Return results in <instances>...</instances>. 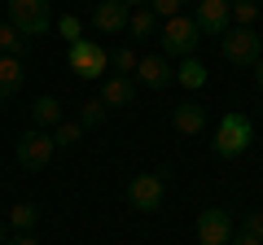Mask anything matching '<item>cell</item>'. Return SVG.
Listing matches in <instances>:
<instances>
[{"mask_svg":"<svg viewBox=\"0 0 263 245\" xmlns=\"http://www.w3.org/2000/svg\"><path fill=\"white\" fill-rule=\"evenodd\" d=\"M254 5H259V9H263V0H254Z\"/></svg>","mask_w":263,"mask_h":245,"instance_id":"1f68e13d","label":"cell"},{"mask_svg":"<svg viewBox=\"0 0 263 245\" xmlns=\"http://www.w3.org/2000/svg\"><path fill=\"white\" fill-rule=\"evenodd\" d=\"M31 48V39L22 35L18 27H9V22H0V57H18L22 62V53Z\"/></svg>","mask_w":263,"mask_h":245,"instance_id":"e0dca14e","label":"cell"},{"mask_svg":"<svg viewBox=\"0 0 263 245\" xmlns=\"http://www.w3.org/2000/svg\"><path fill=\"white\" fill-rule=\"evenodd\" d=\"M250 140H254V122L246 118L241 110H228L224 118H219V127H215L211 153H215V158H241V153L250 149Z\"/></svg>","mask_w":263,"mask_h":245,"instance_id":"6da1fadb","label":"cell"},{"mask_svg":"<svg viewBox=\"0 0 263 245\" xmlns=\"http://www.w3.org/2000/svg\"><path fill=\"white\" fill-rule=\"evenodd\" d=\"M132 75H136V84L154 88V92H162V88H171V84H176V66H171V62H167L162 53H154V57H141Z\"/></svg>","mask_w":263,"mask_h":245,"instance_id":"9c48e42d","label":"cell"},{"mask_svg":"<svg viewBox=\"0 0 263 245\" xmlns=\"http://www.w3.org/2000/svg\"><path fill=\"white\" fill-rule=\"evenodd\" d=\"M127 18H132V5H123V0H101V5L92 9V27L101 31V35L127 31Z\"/></svg>","mask_w":263,"mask_h":245,"instance_id":"8fae6325","label":"cell"},{"mask_svg":"<svg viewBox=\"0 0 263 245\" xmlns=\"http://www.w3.org/2000/svg\"><path fill=\"white\" fill-rule=\"evenodd\" d=\"M40 223V206H31V201H18V206L9 210V232H31V228Z\"/></svg>","mask_w":263,"mask_h":245,"instance_id":"d6986e66","label":"cell"},{"mask_svg":"<svg viewBox=\"0 0 263 245\" xmlns=\"http://www.w3.org/2000/svg\"><path fill=\"white\" fill-rule=\"evenodd\" d=\"M62 118H66V110H62L57 96H35V101H31V122H35L40 132H53Z\"/></svg>","mask_w":263,"mask_h":245,"instance_id":"4fadbf2b","label":"cell"},{"mask_svg":"<svg viewBox=\"0 0 263 245\" xmlns=\"http://www.w3.org/2000/svg\"><path fill=\"white\" fill-rule=\"evenodd\" d=\"M228 245H263V241H259L254 232H246V228H241V232H233V241H228Z\"/></svg>","mask_w":263,"mask_h":245,"instance_id":"4316f807","label":"cell"},{"mask_svg":"<svg viewBox=\"0 0 263 245\" xmlns=\"http://www.w3.org/2000/svg\"><path fill=\"white\" fill-rule=\"evenodd\" d=\"M136 62H141V53H136V48H114V53H110L114 75H123V79H127L132 70H136Z\"/></svg>","mask_w":263,"mask_h":245,"instance_id":"603a6c76","label":"cell"},{"mask_svg":"<svg viewBox=\"0 0 263 245\" xmlns=\"http://www.w3.org/2000/svg\"><path fill=\"white\" fill-rule=\"evenodd\" d=\"M158 27H162V22L154 18V9H149V5H145V9H132V18H127V31H132V39H149Z\"/></svg>","mask_w":263,"mask_h":245,"instance_id":"ac0fdd59","label":"cell"},{"mask_svg":"<svg viewBox=\"0 0 263 245\" xmlns=\"http://www.w3.org/2000/svg\"><path fill=\"white\" fill-rule=\"evenodd\" d=\"M53 153H57L53 136L40 132V127H27V132L13 140V158H18V167H22V171H44L48 162H53Z\"/></svg>","mask_w":263,"mask_h":245,"instance_id":"5b68a950","label":"cell"},{"mask_svg":"<svg viewBox=\"0 0 263 245\" xmlns=\"http://www.w3.org/2000/svg\"><path fill=\"white\" fill-rule=\"evenodd\" d=\"M9 27H18L27 39L35 35H48L53 31V9H48V0H9Z\"/></svg>","mask_w":263,"mask_h":245,"instance_id":"277c9868","label":"cell"},{"mask_svg":"<svg viewBox=\"0 0 263 245\" xmlns=\"http://www.w3.org/2000/svg\"><path fill=\"white\" fill-rule=\"evenodd\" d=\"M5 245H40V241H35V236H31V232H18V236H9V241H5Z\"/></svg>","mask_w":263,"mask_h":245,"instance_id":"83f0119b","label":"cell"},{"mask_svg":"<svg viewBox=\"0 0 263 245\" xmlns=\"http://www.w3.org/2000/svg\"><path fill=\"white\" fill-rule=\"evenodd\" d=\"M193 22L202 35H224L228 27H233V18H228V0H197V9H193Z\"/></svg>","mask_w":263,"mask_h":245,"instance_id":"30bf717a","label":"cell"},{"mask_svg":"<svg viewBox=\"0 0 263 245\" xmlns=\"http://www.w3.org/2000/svg\"><path fill=\"white\" fill-rule=\"evenodd\" d=\"M149 9H154L158 22H167V18H176V13H184V0H149Z\"/></svg>","mask_w":263,"mask_h":245,"instance_id":"d4e9b609","label":"cell"},{"mask_svg":"<svg viewBox=\"0 0 263 245\" xmlns=\"http://www.w3.org/2000/svg\"><path fill=\"white\" fill-rule=\"evenodd\" d=\"M167 175L171 171H145V175H136L127 184V201L132 210H145V215H154V210L162 206V197H167Z\"/></svg>","mask_w":263,"mask_h":245,"instance_id":"8992f818","label":"cell"},{"mask_svg":"<svg viewBox=\"0 0 263 245\" xmlns=\"http://www.w3.org/2000/svg\"><path fill=\"white\" fill-rule=\"evenodd\" d=\"M176 84L189 88V92H202L206 88V66L197 62V57H180V66H176Z\"/></svg>","mask_w":263,"mask_h":245,"instance_id":"9a60e30c","label":"cell"},{"mask_svg":"<svg viewBox=\"0 0 263 245\" xmlns=\"http://www.w3.org/2000/svg\"><path fill=\"white\" fill-rule=\"evenodd\" d=\"M228 18H233L237 27H254V18H259V5H254V0H228Z\"/></svg>","mask_w":263,"mask_h":245,"instance_id":"7402d4cb","label":"cell"},{"mask_svg":"<svg viewBox=\"0 0 263 245\" xmlns=\"http://www.w3.org/2000/svg\"><path fill=\"white\" fill-rule=\"evenodd\" d=\"M22 88V62L18 57H0V101H9Z\"/></svg>","mask_w":263,"mask_h":245,"instance_id":"2e32d148","label":"cell"},{"mask_svg":"<svg viewBox=\"0 0 263 245\" xmlns=\"http://www.w3.org/2000/svg\"><path fill=\"white\" fill-rule=\"evenodd\" d=\"M101 122H105V101L101 96H92V101L79 105V127H84V132L88 127H101Z\"/></svg>","mask_w":263,"mask_h":245,"instance_id":"44dd1931","label":"cell"},{"mask_svg":"<svg viewBox=\"0 0 263 245\" xmlns=\"http://www.w3.org/2000/svg\"><path fill=\"white\" fill-rule=\"evenodd\" d=\"M5 241H9V228H5V223H0V245H5Z\"/></svg>","mask_w":263,"mask_h":245,"instance_id":"f546056e","label":"cell"},{"mask_svg":"<svg viewBox=\"0 0 263 245\" xmlns=\"http://www.w3.org/2000/svg\"><path fill=\"white\" fill-rule=\"evenodd\" d=\"M250 70H254V88H259V92H263V57H259V62H254Z\"/></svg>","mask_w":263,"mask_h":245,"instance_id":"f1b7e54d","label":"cell"},{"mask_svg":"<svg viewBox=\"0 0 263 245\" xmlns=\"http://www.w3.org/2000/svg\"><path fill=\"white\" fill-rule=\"evenodd\" d=\"M162 57H193V48L202 44V31H197V22L189 18V13H176V18L162 22Z\"/></svg>","mask_w":263,"mask_h":245,"instance_id":"3957f363","label":"cell"},{"mask_svg":"<svg viewBox=\"0 0 263 245\" xmlns=\"http://www.w3.org/2000/svg\"><path fill=\"white\" fill-rule=\"evenodd\" d=\"M53 27H57V35H62L66 44H79V39H84V22H79L75 13H62V18H57Z\"/></svg>","mask_w":263,"mask_h":245,"instance_id":"cb8c5ba5","label":"cell"},{"mask_svg":"<svg viewBox=\"0 0 263 245\" xmlns=\"http://www.w3.org/2000/svg\"><path fill=\"white\" fill-rule=\"evenodd\" d=\"M48 136H53V145H57V149H70V145H79V140H84V127H79V118H62Z\"/></svg>","mask_w":263,"mask_h":245,"instance_id":"ffe728a7","label":"cell"},{"mask_svg":"<svg viewBox=\"0 0 263 245\" xmlns=\"http://www.w3.org/2000/svg\"><path fill=\"white\" fill-rule=\"evenodd\" d=\"M171 127H176V132H184V136H197L202 127H206V110H202L197 101L176 105V110H171Z\"/></svg>","mask_w":263,"mask_h":245,"instance_id":"7c38bea8","label":"cell"},{"mask_svg":"<svg viewBox=\"0 0 263 245\" xmlns=\"http://www.w3.org/2000/svg\"><path fill=\"white\" fill-rule=\"evenodd\" d=\"M123 5H136V0H123Z\"/></svg>","mask_w":263,"mask_h":245,"instance_id":"4dcf8cb0","label":"cell"},{"mask_svg":"<svg viewBox=\"0 0 263 245\" xmlns=\"http://www.w3.org/2000/svg\"><path fill=\"white\" fill-rule=\"evenodd\" d=\"M132 96H136V88H132V79H123V75H110V79L101 84L105 110H123V105H132Z\"/></svg>","mask_w":263,"mask_h":245,"instance_id":"5bb4252c","label":"cell"},{"mask_svg":"<svg viewBox=\"0 0 263 245\" xmlns=\"http://www.w3.org/2000/svg\"><path fill=\"white\" fill-rule=\"evenodd\" d=\"M70 70H75L79 79H101L105 70H110V48L97 44V39L70 44Z\"/></svg>","mask_w":263,"mask_h":245,"instance_id":"52a82bcc","label":"cell"},{"mask_svg":"<svg viewBox=\"0 0 263 245\" xmlns=\"http://www.w3.org/2000/svg\"><path fill=\"white\" fill-rule=\"evenodd\" d=\"M219 53H224L228 66L250 70L254 62L263 57V39H259V31H254V27H228L224 35H219Z\"/></svg>","mask_w":263,"mask_h":245,"instance_id":"7a4b0ae2","label":"cell"},{"mask_svg":"<svg viewBox=\"0 0 263 245\" xmlns=\"http://www.w3.org/2000/svg\"><path fill=\"white\" fill-rule=\"evenodd\" d=\"M246 232H254V236L263 241V210H254V215L246 219Z\"/></svg>","mask_w":263,"mask_h":245,"instance_id":"484cf974","label":"cell"},{"mask_svg":"<svg viewBox=\"0 0 263 245\" xmlns=\"http://www.w3.org/2000/svg\"><path fill=\"white\" fill-rule=\"evenodd\" d=\"M233 241V215L224 206H211L197 215V245H228Z\"/></svg>","mask_w":263,"mask_h":245,"instance_id":"ba28073f","label":"cell"}]
</instances>
